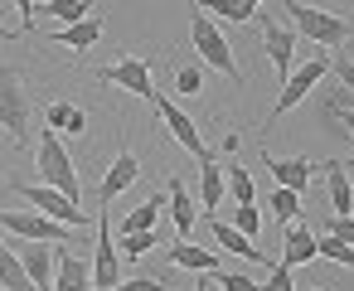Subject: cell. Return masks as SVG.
Here are the masks:
<instances>
[{
  "instance_id": "obj_7",
  "label": "cell",
  "mask_w": 354,
  "mask_h": 291,
  "mask_svg": "<svg viewBox=\"0 0 354 291\" xmlns=\"http://www.w3.org/2000/svg\"><path fill=\"white\" fill-rule=\"evenodd\" d=\"M0 228L15 233L20 243H68V238H73V228L44 218V214H35V209H6V214H0Z\"/></svg>"
},
{
  "instance_id": "obj_33",
  "label": "cell",
  "mask_w": 354,
  "mask_h": 291,
  "mask_svg": "<svg viewBox=\"0 0 354 291\" xmlns=\"http://www.w3.org/2000/svg\"><path fill=\"white\" fill-rule=\"evenodd\" d=\"M315 233H325V238H335V243H349L354 247V218H339V214H330Z\"/></svg>"
},
{
  "instance_id": "obj_17",
  "label": "cell",
  "mask_w": 354,
  "mask_h": 291,
  "mask_svg": "<svg viewBox=\"0 0 354 291\" xmlns=\"http://www.w3.org/2000/svg\"><path fill=\"white\" fill-rule=\"evenodd\" d=\"M310 257H315V223H306V218L286 223V238H281V267H301V262H310Z\"/></svg>"
},
{
  "instance_id": "obj_26",
  "label": "cell",
  "mask_w": 354,
  "mask_h": 291,
  "mask_svg": "<svg viewBox=\"0 0 354 291\" xmlns=\"http://www.w3.org/2000/svg\"><path fill=\"white\" fill-rule=\"evenodd\" d=\"M54 39L83 54V49H93V44L102 39V15H93V20H83V25H73V30H54Z\"/></svg>"
},
{
  "instance_id": "obj_16",
  "label": "cell",
  "mask_w": 354,
  "mask_h": 291,
  "mask_svg": "<svg viewBox=\"0 0 354 291\" xmlns=\"http://www.w3.org/2000/svg\"><path fill=\"white\" fill-rule=\"evenodd\" d=\"M204 228H209V238H214L223 252H238V257H248V262L272 267V257H267V252H257V247H252V238H243L233 223H223V218H214V214H209V218H204Z\"/></svg>"
},
{
  "instance_id": "obj_25",
  "label": "cell",
  "mask_w": 354,
  "mask_h": 291,
  "mask_svg": "<svg viewBox=\"0 0 354 291\" xmlns=\"http://www.w3.org/2000/svg\"><path fill=\"white\" fill-rule=\"evenodd\" d=\"M194 10H214V15L233 20V25H248V20L262 15V0H209V6H194Z\"/></svg>"
},
{
  "instance_id": "obj_21",
  "label": "cell",
  "mask_w": 354,
  "mask_h": 291,
  "mask_svg": "<svg viewBox=\"0 0 354 291\" xmlns=\"http://www.w3.org/2000/svg\"><path fill=\"white\" fill-rule=\"evenodd\" d=\"M39 15H54L64 30H73V25L93 20V15H97V6H93V0H49V6H39Z\"/></svg>"
},
{
  "instance_id": "obj_34",
  "label": "cell",
  "mask_w": 354,
  "mask_h": 291,
  "mask_svg": "<svg viewBox=\"0 0 354 291\" xmlns=\"http://www.w3.org/2000/svg\"><path fill=\"white\" fill-rule=\"evenodd\" d=\"M156 243H160L156 228H151V233H127V238H122V257H146Z\"/></svg>"
},
{
  "instance_id": "obj_9",
  "label": "cell",
  "mask_w": 354,
  "mask_h": 291,
  "mask_svg": "<svg viewBox=\"0 0 354 291\" xmlns=\"http://www.w3.org/2000/svg\"><path fill=\"white\" fill-rule=\"evenodd\" d=\"M257 25H262V54L272 59L277 78L286 83V78H291V49H296V30H291L286 20H277V10H262V15H257Z\"/></svg>"
},
{
  "instance_id": "obj_4",
  "label": "cell",
  "mask_w": 354,
  "mask_h": 291,
  "mask_svg": "<svg viewBox=\"0 0 354 291\" xmlns=\"http://www.w3.org/2000/svg\"><path fill=\"white\" fill-rule=\"evenodd\" d=\"M0 126L20 146L30 141V93H25V78L15 68H0Z\"/></svg>"
},
{
  "instance_id": "obj_29",
  "label": "cell",
  "mask_w": 354,
  "mask_h": 291,
  "mask_svg": "<svg viewBox=\"0 0 354 291\" xmlns=\"http://www.w3.org/2000/svg\"><path fill=\"white\" fill-rule=\"evenodd\" d=\"M315 257H330V262H339V267L354 272V247H349V243H335V238H325V233H315Z\"/></svg>"
},
{
  "instance_id": "obj_40",
  "label": "cell",
  "mask_w": 354,
  "mask_h": 291,
  "mask_svg": "<svg viewBox=\"0 0 354 291\" xmlns=\"http://www.w3.org/2000/svg\"><path fill=\"white\" fill-rule=\"evenodd\" d=\"M0 39H15V35H10V30H6V25H0Z\"/></svg>"
},
{
  "instance_id": "obj_14",
  "label": "cell",
  "mask_w": 354,
  "mask_h": 291,
  "mask_svg": "<svg viewBox=\"0 0 354 291\" xmlns=\"http://www.w3.org/2000/svg\"><path fill=\"white\" fill-rule=\"evenodd\" d=\"M136 175H141V160L131 156V151H117V160L107 165V175H102V185H97V204L107 209V204H117V194L122 189H131L136 185Z\"/></svg>"
},
{
  "instance_id": "obj_11",
  "label": "cell",
  "mask_w": 354,
  "mask_h": 291,
  "mask_svg": "<svg viewBox=\"0 0 354 291\" xmlns=\"http://www.w3.org/2000/svg\"><path fill=\"white\" fill-rule=\"evenodd\" d=\"M93 286L97 291H117L122 272H117V243H112V218L107 209L97 214V243H93Z\"/></svg>"
},
{
  "instance_id": "obj_3",
  "label": "cell",
  "mask_w": 354,
  "mask_h": 291,
  "mask_svg": "<svg viewBox=\"0 0 354 291\" xmlns=\"http://www.w3.org/2000/svg\"><path fill=\"white\" fill-rule=\"evenodd\" d=\"M189 44H194V59H204V64H209V68H218L223 78L243 83V73H238V59H233L228 39L218 35V25H214L204 10H194V15H189Z\"/></svg>"
},
{
  "instance_id": "obj_10",
  "label": "cell",
  "mask_w": 354,
  "mask_h": 291,
  "mask_svg": "<svg viewBox=\"0 0 354 291\" xmlns=\"http://www.w3.org/2000/svg\"><path fill=\"white\" fill-rule=\"evenodd\" d=\"M151 107H156V112L165 117V126H170V136H175V141H180V146H185L189 156H199V165H204V160H214V151L204 146V136H199V126H194V117H185V112H180V107H175V102H170V97L160 93V88H156V102H151Z\"/></svg>"
},
{
  "instance_id": "obj_5",
  "label": "cell",
  "mask_w": 354,
  "mask_h": 291,
  "mask_svg": "<svg viewBox=\"0 0 354 291\" xmlns=\"http://www.w3.org/2000/svg\"><path fill=\"white\" fill-rule=\"evenodd\" d=\"M97 83H117L122 93H131L141 102H156V83H151V59L146 54H127L117 64H102L97 68Z\"/></svg>"
},
{
  "instance_id": "obj_23",
  "label": "cell",
  "mask_w": 354,
  "mask_h": 291,
  "mask_svg": "<svg viewBox=\"0 0 354 291\" xmlns=\"http://www.w3.org/2000/svg\"><path fill=\"white\" fill-rule=\"evenodd\" d=\"M223 189H228L223 185V160H204L199 165V204L204 209H218L223 204Z\"/></svg>"
},
{
  "instance_id": "obj_20",
  "label": "cell",
  "mask_w": 354,
  "mask_h": 291,
  "mask_svg": "<svg viewBox=\"0 0 354 291\" xmlns=\"http://www.w3.org/2000/svg\"><path fill=\"white\" fill-rule=\"evenodd\" d=\"M44 126H49V131L83 136V131H88V112H83V107H73V102H49V107H44Z\"/></svg>"
},
{
  "instance_id": "obj_2",
  "label": "cell",
  "mask_w": 354,
  "mask_h": 291,
  "mask_svg": "<svg viewBox=\"0 0 354 291\" xmlns=\"http://www.w3.org/2000/svg\"><path fill=\"white\" fill-rule=\"evenodd\" d=\"M286 20L296 25V35H306L310 44H325V49H344L349 44V25L330 10H315V6H301V0H286Z\"/></svg>"
},
{
  "instance_id": "obj_27",
  "label": "cell",
  "mask_w": 354,
  "mask_h": 291,
  "mask_svg": "<svg viewBox=\"0 0 354 291\" xmlns=\"http://www.w3.org/2000/svg\"><path fill=\"white\" fill-rule=\"evenodd\" d=\"M0 286L6 291H30V276H25V267H20L10 243H0Z\"/></svg>"
},
{
  "instance_id": "obj_12",
  "label": "cell",
  "mask_w": 354,
  "mask_h": 291,
  "mask_svg": "<svg viewBox=\"0 0 354 291\" xmlns=\"http://www.w3.org/2000/svg\"><path fill=\"white\" fill-rule=\"evenodd\" d=\"M262 165H267V175H272V185H277V189H291V194H306V189H310L315 165H310L306 156H286V160H277V156L267 151V156H262Z\"/></svg>"
},
{
  "instance_id": "obj_30",
  "label": "cell",
  "mask_w": 354,
  "mask_h": 291,
  "mask_svg": "<svg viewBox=\"0 0 354 291\" xmlns=\"http://www.w3.org/2000/svg\"><path fill=\"white\" fill-rule=\"evenodd\" d=\"M175 93H185V97H199V93H204L199 64H180V68H175Z\"/></svg>"
},
{
  "instance_id": "obj_36",
  "label": "cell",
  "mask_w": 354,
  "mask_h": 291,
  "mask_svg": "<svg viewBox=\"0 0 354 291\" xmlns=\"http://www.w3.org/2000/svg\"><path fill=\"white\" fill-rule=\"evenodd\" d=\"M330 73H335V83L354 97V59H349V54H335V59H330Z\"/></svg>"
},
{
  "instance_id": "obj_22",
  "label": "cell",
  "mask_w": 354,
  "mask_h": 291,
  "mask_svg": "<svg viewBox=\"0 0 354 291\" xmlns=\"http://www.w3.org/2000/svg\"><path fill=\"white\" fill-rule=\"evenodd\" d=\"M170 262L175 267H189V272H218V252H209V247H194V243H170Z\"/></svg>"
},
{
  "instance_id": "obj_18",
  "label": "cell",
  "mask_w": 354,
  "mask_h": 291,
  "mask_svg": "<svg viewBox=\"0 0 354 291\" xmlns=\"http://www.w3.org/2000/svg\"><path fill=\"white\" fill-rule=\"evenodd\" d=\"M325 185H330V204L339 218H354V185H349V170L339 160H325Z\"/></svg>"
},
{
  "instance_id": "obj_28",
  "label": "cell",
  "mask_w": 354,
  "mask_h": 291,
  "mask_svg": "<svg viewBox=\"0 0 354 291\" xmlns=\"http://www.w3.org/2000/svg\"><path fill=\"white\" fill-rule=\"evenodd\" d=\"M223 185L233 189V204H257V185H252V175H248L238 160L223 165Z\"/></svg>"
},
{
  "instance_id": "obj_41",
  "label": "cell",
  "mask_w": 354,
  "mask_h": 291,
  "mask_svg": "<svg viewBox=\"0 0 354 291\" xmlns=\"http://www.w3.org/2000/svg\"><path fill=\"white\" fill-rule=\"evenodd\" d=\"M296 291H325V286H296Z\"/></svg>"
},
{
  "instance_id": "obj_13",
  "label": "cell",
  "mask_w": 354,
  "mask_h": 291,
  "mask_svg": "<svg viewBox=\"0 0 354 291\" xmlns=\"http://www.w3.org/2000/svg\"><path fill=\"white\" fill-rule=\"evenodd\" d=\"M88 286H93V262L83 252L59 247L54 252V286L49 291H88Z\"/></svg>"
},
{
  "instance_id": "obj_37",
  "label": "cell",
  "mask_w": 354,
  "mask_h": 291,
  "mask_svg": "<svg viewBox=\"0 0 354 291\" xmlns=\"http://www.w3.org/2000/svg\"><path fill=\"white\" fill-rule=\"evenodd\" d=\"M262 291H296V281H291V267L272 262V276L262 281Z\"/></svg>"
},
{
  "instance_id": "obj_6",
  "label": "cell",
  "mask_w": 354,
  "mask_h": 291,
  "mask_svg": "<svg viewBox=\"0 0 354 291\" xmlns=\"http://www.w3.org/2000/svg\"><path fill=\"white\" fill-rule=\"evenodd\" d=\"M10 189H15L20 199H30V204H35V214H44V218H54V223H64V228H83V223H88V214H83L73 199H64L59 189H49V185L10 180Z\"/></svg>"
},
{
  "instance_id": "obj_31",
  "label": "cell",
  "mask_w": 354,
  "mask_h": 291,
  "mask_svg": "<svg viewBox=\"0 0 354 291\" xmlns=\"http://www.w3.org/2000/svg\"><path fill=\"white\" fill-rule=\"evenodd\" d=\"M272 214H277L281 223H296V214H301V194H291V189H277V185H272Z\"/></svg>"
},
{
  "instance_id": "obj_19",
  "label": "cell",
  "mask_w": 354,
  "mask_h": 291,
  "mask_svg": "<svg viewBox=\"0 0 354 291\" xmlns=\"http://www.w3.org/2000/svg\"><path fill=\"white\" fill-rule=\"evenodd\" d=\"M165 209L175 214V233H180V243L194 233V199H189V189H185V180H170L165 185Z\"/></svg>"
},
{
  "instance_id": "obj_8",
  "label": "cell",
  "mask_w": 354,
  "mask_h": 291,
  "mask_svg": "<svg viewBox=\"0 0 354 291\" xmlns=\"http://www.w3.org/2000/svg\"><path fill=\"white\" fill-rule=\"evenodd\" d=\"M325 73H330V59H310V64H301V68H291V78L281 83V97L272 102V117H286V112H296L320 83H325Z\"/></svg>"
},
{
  "instance_id": "obj_39",
  "label": "cell",
  "mask_w": 354,
  "mask_h": 291,
  "mask_svg": "<svg viewBox=\"0 0 354 291\" xmlns=\"http://www.w3.org/2000/svg\"><path fill=\"white\" fill-rule=\"evenodd\" d=\"M344 136H349V146H354V112L344 117Z\"/></svg>"
},
{
  "instance_id": "obj_32",
  "label": "cell",
  "mask_w": 354,
  "mask_h": 291,
  "mask_svg": "<svg viewBox=\"0 0 354 291\" xmlns=\"http://www.w3.org/2000/svg\"><path fill=\"white\" fill-rule=\"evenodd\" d=\"M233 228H238L243 238H257V228H262V214H257V204H238V209H233Z\"/></svg>"
},
{
  "instance_id": "obj_38",
  "label": "cell",
  "mask_w": 354,
  "mask_h": 291,
  "mask_svg": "<svg viewBox=\"0 0 354 291\" xmlns=\"http://www.w3.org/2000/svg\"><path fill=\"white\" fill-rule=\"evenodd\" d=\"M117 291H175V286H165V281H156V276H127Z\"/></svg>"
},
{
  "instance_id": "obj_44",
  "label": "cell",
  "mask_w": 354,
  "mask_h": 291,
  "mask_svg": "<svg viewBox=\"0 0 354 291\" xmlns=\"http://www.w3.org/2000/svg\"><path fill=\"white\" fill-rule=\"evenodd\" d=\"M0 291H6V286H0Z\"/></svg>"
},
{
  "instance_id": "obj_35",
  "label": "cell",
  "mask_w": 354,
  "mask_h": 291,
  "mask_svg": "<svg viewBox=\"0 0 354 291\" xmlns=\"http://www.w3.org/2000/svg\"><path fill=\"white\" fill-rule=\"evenodd\" d=\"M209 281H218L223 291H262V281H252V276H243V272H214Z\"/></svg>"
},
{
  "instance_id": "obj_42",
  "label": "cell",
  "mask_w": 354,
  "mask_h": 291,
  "mask_svg": "<svg viewBox=\"0 0 354 291\" xmlns=\"http://www.w3.org/2000/svg\"><path fill=\"white\" fill-rule=\"evenodd\" d=\"M194 291H209V281H199V286H194Z\"/></svg>"
},
{
  "instance_id": "obj_43",
  "label": "cell",
  "mask_w": 354,
  "mask_h": 291,
  "mask_svg": "<svg viewBox=\"0 0 354 291\" xmlns=\"http://www.w3.org/2000/svg\"><path fill=\"white\" fill-rule=\"evenodd\" d=\"M88 291H97V286H88Z\"/></svg>"
},
{
  "instance_id": "obj_1",
  "label": "cell",
  "mask_w": 354,
  "mask_h": 291,
  "mask_svg": "<svg viewBox=\"0 0 354 291\" xmlns=\"http://www.w3.org/2000/svg\"><path fill=\"white\" fill-rule=\"evenodd\" d=\"M35 160H39V185H49V189H59L64 199H83V180H78V165H73V156L64 151V141H59V131H39V151H35Z\"/></svg>"
},
{
  "instance_id": "obj_15",
  "label": "cell",
  "mask_w": 354,
  "mask_h": 291,
  "mask_svg": "<svg viewBox=\"0 0 354 291\" xmlns=\"http://www.w3.org/2000/svg\"><path fill=\"white\" fill-rule=\"evenodd\" d=\"M15 257H20L25 276H30V291H49L54 286V252H49V243H20Z\"/></svg>"
},
{
  "instance_id": "obj_24",
  "label": "cell",
  "mask_w": 354,
  "mask_h": 291,
  "mask_svg": "<svg viewBox=\"0 0 354 291\" xmlns=\"http://www.w3.org/2000/svg\"><path fill=\"white\" fill-rule=\"evenodd\" d=\"M160 209H165V194H151L146 204H136V209L122 218V238H127V233H151L156 218H160Z\"/></svg>"
}]
</instances>
